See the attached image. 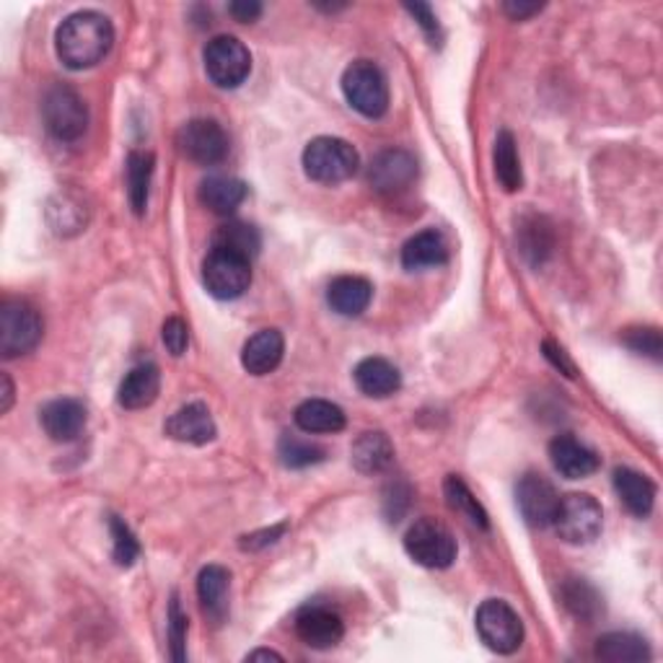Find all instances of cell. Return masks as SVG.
<instances>
[{
  "instance_id": "83f0119b",
  "label": "cell",
  "mask_w": 663,
  "mask_h": 663,
  "mask_svg": "<svg viewBox=\"0 0 663 663\" xmlns=\"http://www.w3.org/2000/svg\"><path fill=\"white\" fill-rule=\"evenodd\" d=\"M296 425L304 433H340L345 427V412L327 399H306L296 410Z\"/></svg>"
},
{
  "instance_id": "e575fe53",
  "label": "cell",
  "mask_w": 663,
  "mask_h": 663,
  "mask_svg": "<svg viewBox=\"0 0 663 663\" xmlns=\"http://www.w3.org/2000/svg\"><path fill=\"white\" fill-rule=\"evenodd\" d=\"M169 643H171V655L174 661H184V643H187V615L180 607V598H171L169 604Z\"/></svg>"
},
{
  "instance_id": "8d00e7d4",
  "label": "cell",
  "mask_w": 663,
  "mask_h": 663,
  "mask_svg": "<svg viewBox=\"0 0 663 663\" xmlns=\"http://www.w3.org/2000/svg\"><path fill=\"white\" fill-rule=\"evenodd\" d=\"M161 338H163V345H167V351L174 355V358H180L190 345V327L184 324V319L180 317H169L167 322H163Z\"/></svg>"
},
{
  "instance_id": "7a4b0ae2",
  "label": "cell",
  "mask_w": 663,
  "mask_h": 663,
  "mask_svg": "<svg viewBox=\"0 0 663 663\" xmlns=\"http://www.w3.org/2000/svg\"><path fill=\"white\" fill-rule=\"evenodd\" d=\"M304 171L306 176L319 184H340L358 171L361 159L358 151L342 138H313L309 146L304 148Z\"/></svg>"
},
{
  "instance_id": "9a60e30c",
  "label": "cell",
  "mask_w": 663,
  "mask_h": 663,
  "mask_svg": "<svg viewBox=\"0 0 663 663\" xmlns=\"http://www.w3.org/2000/svg\"><path fill=\"white\" fill-rule=\"evenodd\" d=\"M167 436L180 441V444L205 446L216 438V423H213L210 410L203 402L184 404L167 420Z\"/></svg>"
},
{
  "instance_id": "7c38bea8",
  "label": "cell",
  "mask_w": 663,
  "mask_h": 663,
  "mask_svg": "<svg viewBox=\"0 0 663 663\" xmlns=\"http://www.w3.org/2000/svg\"><path fill=\"white\" fill-rule=\"evenodd\" d=\"M516 503H518V511H522V516L526 518V524L537 526V529H545V526H552L560 495L558 490L552 488L550 480H545L541 475L529 472L516 484Z\"/></svg>"
},
{
  "instance_id": "f546056e",
  "label": "cell",
  "mask_w": 663,
  "mask_h": 663,
  "mask_svg": "<svg viewBox=\"0 0 663 663\" xmlns=\"http://www.w3.org/2000/svg\"><path fill=\"white\" fill-rule=\"evenodd\" d=\"M596 659L609 663H640L651 659V648L640 636L632 632H611L604 636L596 645Z\"/></svg>"
},
{
  "instance_id": "603a6c76",
  "label": "cell",
  "mask_w": 663,
  "mask_h": 663,
  "mask_svg": "<svg viewBox=\"0 0 663 663\" xmlns=\"http://www.w3.org/2000/svg\"><path fill=\"white\" fill-rule=\"evenodd\" d=\"M448 260V244L444 233L436 228H427L412 237L408 244L402 247V265L404 270H425L446 265Z\"/></svg>"
},
{
  "instance_id": "60d3db41",
  "label": "cell",
  "mask_w": 663,
  "mask_h": 663,
  "mask_svg": "<svg viewBox=\"0 0 663 663\" xmlns=\"http://www.w3.org/2000/svg\"><path fill=\"white\" fill-rule=\"evenodd\" d=\"M541 347H545V355H547V358H550V361L555 363V368H560L562 374L568 376V379H573V376H575V366L568 361L565 351H562V347L555 345L552 340H545V345H541Z\"/></svg>"
},
{
  "instance_id": "44dd1931",
  "label": "cell",
  "mask_w": 663,
  "mask_h": 663,
  "mask_svg": "<svg viewBox=\"0 0 663 663\" xmlns=\"http://www.w3.org/2000/svg\"><path fill=\"white\" fill-rule=\"evenodd\" d=\"M228 588H231V573L220 565H208L199 570L197 598L199 607L213 622L220 625L228 615Z\"/></svg>"
},
{
  "instance_id": "5b68a950",
  "label": "cell",
  "mask_w": 663,
  "mask_h": 663,
  "mask_svg": "<svg viewBox=\"0 0 663 663\" xmlns=\"http://www.w3.org/2000/svg\"><path fill=\"white\" fill-rule=\"evenodd\" d=\"M475 625L482 643L488 645L490 651L501 655L516 653L524 643L522 617H518L508 604L501 602V598H488V602H482L480 609H477Z\"/></svg>"
},
{
  "instance_id": "836d02e7",
  "label": "cell",
  "mask_w": 663,
  "mask_h": 663,
  "mask_svg": "<svg viewBox=\"0 0 663 663\" xmlns=\"http://www.w3.org/2000/svg\"><path fill=\"white\" fill-rule=\"evenodd\" d=\"M110 529H112L114 562H117L119 568L135 565V560L140 558V545H138V539H135V534L130 531V526H127L123 518L112 516L110 518Z\"/></svg>"
},
{
  "instance_id": "cb8c5ba5",
  "label": "cell",
  "mask_w": 663,
  "mask_h": 663,
  "mask_svg": "<svg viewBox=\"0 0 663 663\" xmlns=\"http://www.w3.org/2000/svg\"><path fill=\"white\" fill-rule=\"evenodd\" d=\"M615 490H617L619 501H622V505L632 513V516L645 518L648 513L653 511V503H655L653 482L648 480L645 475L636 472V469H627V467L617 469Z\"/></svg>"
},
{
  "instance_id": "7402d4cb",
  "label": "cell",
  "mask_w": 663,
  "mask_h": 663,
  "mask_svg": "<svg viewBox=\"0 0 663 663\" xmlns=\"http://www.w3.org/2000/svg\"><path fill=\"white\" fill-rule=\"evenodd\" d=\"M370 296H374V285L358 275H342L327 288V304L342 317H361L368 309Z\"/></svg>"
},
{
  "instance_id": "9c48e42d",
  "label": "cell",
  "mask_w": 663,
  "mask_h": 663,
  "mask_svg": "<svg viewBox=\"0 0 663 663\" xmlns=\"http://www.w3.org/2000/svg\"><path fill=\"white\" fill-rule=\"evenodd\" d=\"M404 550L418 565L444 570L456 560V539L444 524L433 518H420L404 534Z\"/></svg>"
},
{
  "instance_id": "d4e9b609",
  "label": "cell",
  "mask_w": 663,
  "mask_h": 663,
  "mask_svg": "<svg viewBox=\"0 0 663 663\" xmlns=\"http://www.w3.org/2000/svg\"><path fill=\"white\" fill-rule=\"evenodd\" d=\"M247 184L233 176H210L199 184V203L216 216H231L244 203Z\"/></svg>"
},
{
  "instance_id": "ee69618b",
  "label": "cell",
  "mask_w": 663,
  "mask_h": 663,
  "mask_svg": "<svg viewBox=\"0 0 663 663\" xmlns=\"http://www.w3.org/2000/svg\"><path fill=\"white\" fill-rule=\"evenodd\" d=\"M11 404H13V384L9 379V374H3V408H0V410L9 412Z\"/></svg>"
},
{
  "instance_id": "ffe728a7",
  "label": "cell",
  "mask_w": 663,
  "mask_h": 663,
  "mask_svg": "<svg viewBox=\"0 0 663 663\" xmlns=\"http://www.w3.org/2000/svg\"><path fill=\"white\" fill-rule=\"evenodd\" d=\"M355 387H358L366 397L374 399H384L391 397L395 391L402 387V376L395 363H389L387 358H366L361 361L353 370Z\"/></svg>"
},
{
  "instance_id": "52a82bcc",
  "label": "cell",
  "mask_w": 663,
  "mask_h": 663,
  "mask_svg": "<svg viewBox=\"0 0 663 663\" xmlns=\"http://www.w3.org/2000/svg\"><path fill=\"white\" fill-rule=\"evenodd\" d=\"M203 60L205 73L218 89H239L252 70V55H249L244 42L228 37V34H220L205 45Z\"/></svg>"
},
{
  "instance_id": "1f68e13d",
  "label": "cell",
  "mask_w": 663,
  "mask_h": 663,
  "mask_svg": "<svg viewBox=\"0 0 663 663\" xmlns=\"http://www.w3.org/2000/svg\"><path fill=\"white\" fill-rule=\"evenodd\" d=\"M444 493H446V503L448 508L459 513V516H465L469 524L477 526V529H488V513L480 503H477V498L469 493V488L465 482L459 480V477H448L444 484Z\"/></svg>"
},
{
  "instance_id": "ab89813d",
  "label": "cell",
  "mask_w": 663,
  "mask_h": 663,
  "mask_svg": "<svg viewBox=\"0 0 663 663\" xmlns=\"http://www.w3.org/2000/svg\"><path fill=\"white\" fill-rule=\"evenodd\" d=\"M228 13L241 21V24H249V21H256L262 16V3H256V0H237V3L228 5Z\"/></svg>"
},
{
  "instance_id": "6da1fadb",
  "label": "cell",
  "mask_w": 663,
  "mask_h": 663,
  "mask_svg": "<svg viewBox=\"0 0 663 663\" xmlns=\"http://www.w3.org/2000/svg\"><path fill=\"white\" fill-rule=\"evenodd\" d=\"M114 45L112 21L99 11H78L57 26L55 49L70 70H85L102 62Z\"/></svg>"
},
{
  "instance_id": "d6a6232c",
  "label": "cell",
  "mask_w": 663,
  "mask_h": 663,
  "mask_svg": "<svg viewBox=\"0 0 663 663\" xmlns=\"http://www.w3.org/2000/svg\"><path fill=\"white\" fill-rule=\"evenodd\" d=\"M277 454H281V461L288 469H304L311 465H319L324 459V448L311 444V441H304L298 436H283L281 446H277Z\"/></svg>"
},
{
  "instance_id": "e0dca14e",
  "label": "cell",
  "mask_w": 663,
  "mask_h": 663,
  "mask_svg": "<svg viewBox=\"0 0 663 663\" xmlns=\"http://www.w3.org/2000/svg\"><path fill=\"white\" fill-rule=\"evenodd\" d=\"M550 459L552 467L568 480H583V477H591L598 469V456L586 444H581L579 438L568 436V433L552 438Z\"/></svg>"
},
{
  "instance_id": "74e56055",
  "label": "cell",
  "mask_w": 663,
  "mask_h": 663,
  "mask_svg": "<svg viewBox=\"0 0 663 663\" xmlns=\"http://www.w3.org/2000/svg\"><path fill=\"white\" fill-rule=\"evenodd\" d=\"M596 602H598L596 594L586 586V583L579 581L570 588H565V604L573 609V615H579L583 619H588L598 609Z\"/></svg>"
},
{
  "instance_id": "d590c367",
  "label": "cell",
  "mask_w": 663,
  "mask_h": 663,
  "mask_svg": "<svg viewBox=\"0 0 663 663\" xmlns=\"http://www.w3.org/2000/svg\"><path fill=\"white\" fill-rule=\"evenodd\" d=\"M625 342L630 351H636L638 355H648V358L659 361L661 358V332L653 330V327H643V330H627L625 332Z\"/></svg>"
},
{
  "instance_id": "ba28073f",
  "label": "cell",
  "mask_w": 663,
  "mask_h": 663,
  "mask_svg": "<svg viewBox=\"0 0 663 663\" xmlns=\"http://www.w3.org/2000/svg\"><path fill=\"white\" fill-rule=\"evenodd\" d=\"M203 283L208 294L218 301H233L241 298L252 285V262L244 256L210 249L203 262Z\"/></svg>"
},
{
  "instance_id": "8992f818",
  "label": "cell",
  "mask_w": 663,
  "mask_h": 663,
  "mask_svg": "<svg viewBox=\"0 0 663 663\" xmlns=\"http://www.w3.org/2000/svg\"><path fill=\"white\" fill-rule=\"evenodd\" d=\"M602 505L591 495L573 493L560 498L552 526L568 545H591L602 534Z\"/></svg>"
},
{
  "instance_id": "8fae6325",
  "label": "cell",
  "mask_w": 663,
  "mask_h": 663,
  "mask_svg": "<svg viewBox=\"0 0 663 663\" xmlns=\"http://www.w3.org/2000/svg\"><path fill=\"white\" fill-rule=\"evenodd\" d=\"M176 146L180 151L203 167L220 163L228 153V135L216 119H190L176 133Z\"/></svg>"
},
{
  "instance_id": "7bdbcfd3",
  "label": "cell",
  "mask_w": 663,
  "mask_h": 663,
  "mask_svg": "<svg viewBox=\"0 0 663 663\" xmlns=\"http://www.w3.org/2000/svg\"><path fill=\"white\" fill-rule=\"evenodd\" d=\"M541 9H545V5H539V3H503V11L508 13L511 19H516V21L537 16V13Z\"/></svg>"
},
{
  "instance_id": "5bb4252c",
  "label": "cell",
  "mask_w": 663,
  "mask_h": 663,
  "mask_svg": "<svg viewBox=\"0 0 663 663\" xmlns=\"http://www.w3.org/2000/svg\"><path fill=\"white\" fill-rule=\"evenodd\" d=\"M296 636L309 648L330 651L345 636V625H342L338 611L327 607H306L296 617Z\"/></svg>"
},
{
  "instance_id": "ac0fdd59",
  "label": "cell",
  "mask_w": 663,
  "mask_h": 663,
  "mask_svg": "<svg viewBox=\"0 0 663 663\" xmlns=\"http://www.w3.org/2000/svg\"><path fill=\"white\" fill-rule=\"evenodd\" d=\"M285 353V340L277 330H262L247 340L241 351V366L252 376H267L281 366Z\"/></svg>"
},
{
  "instance_id": "4dcf8cb0",
  "label": "cell",
  "mask_w": 663,
  "mask_h": 663,
  "mask_svg": "<svg viewBox=\"0 0 663 663\" xmlns=\"http://www.w3.org/2000/svg\"><path fill=\"white\" fill-rule=\"evenodd\" d=\"M493 161H495V180L501 182V187L505 192L522 190L524 184L522 159H518V151H516V138H513L508 130L498 133Z\"/></svg>"
},
{
  "instance_id": "277c9868",
  "label": "cell",
  "mask_w": 663,
  "mask_h": 663,
  "mask_svg": "<svg viewBox=\"0 0 663 663\" xmlns=\"http://www.w3.org/2000/svg\"><path fill=\"white\" fill-rule=\"evenodd\" d=\"M42 317L24 301H5L0 306V355L5 361L32 353L42 340Z\"/></svg>"
},
{
  "instance_id": "f35d334b",
  "label": "cell",
  "mask_w": 663,
  "mask_h": 663,
  "mask_svg": "<svg viewBox=\"0 0 663 663\" xmlns=\"http://www.w3.org/2000/svg\"><path fill=\"white\" fill-rule=\"evenodd\" d=\"M404 9H408L412 16H415V21L420 26H423V32L427 34V39H433V45H438V39H441V28H438V19H436V13H433V9L431 5H425V3H408L404 5Z\"/></svg>"
},
{
  "instance_id": "d6986e66",
  "label": "cell",
  "mask_w": 663,
  "mask_h": 663,
  "mask_svg": "<svg viewBox=\"0 0 663 663\" xmlns=\"http://www.w3.org/2000/svg\"><path fill=\"white\" fill-rule=\"evenodd\" d=\"M161 389V374L153 363H142V366H135L130 374L125 376L123 384H119L117 391V402L123 404L125 410H142L151 408L159 397Z\"/></svg>"
},
{
  "instance_id": "2e32d148",
  "label": "cell",
  "mask_w": 663,
  "mask_h": 663,
  "mask_svg": "<svg viewBox=\"0 0 663 663\" xmlns=\"http://www.w3.org/2000/svg\"><path fill=\"white\" fill-rule=\"evenodd\" d=\"M42 427L57 444L76 441L85 427V408L78 399H55L39 412Z\"/></svg>"
},
{
  "instance_id": "4fadbf2b",
  "label": "cell",
  "mask_w": 663,
  "mask_h": 663,
  "mask_svg": "<svg viewBox=\"0 0 663 663\" xmlns=\"http://www.w3.org/2000/svg\"><path fill=\"white\" fill-rule=\"evenodd\" d=\"M415 180V156L402 151V148H391V151L379 153L368 169V182L374 184V190L381 192V195H399V192L410 190Z\"/></svg>"
},
{
  "instance_id": "4316f807",
  "label": "cell",
  "mask_w": 663,
  "mask_h": 663,
  "mask_svg": "<svg viewBox=\"0 0 663 663\" xmlns=\"http://www.w3.org/2000/svg\"><path fill=\"white\" fill-rule=\"evenodd\" d=\"M260 247H262L260 231H256L254 226L244 224V220H228V224L218 226L216 233H213V249L244 256L249 262L260 254Z\"/></svg>"
},
{
  "instance_id": "484cf974",
  "label": "cell",
  "mask_w": 663,
  "mask_h": 663,
  "mask_svg": "<svg viewBox=\"0 0 663 663\" xmlns=\"http://www.w3.org/2000/svg\"><path fill=\"white\" fill-rule=\"evenodd\" d=\"M353 465L361 475H379L395 461V446L379 431H368L351 448Z\"/></svg>"
},
{
  "instance_id": "b9f144b4",
  "label": "cell",
  "mask_w": 663,
  "mask_h": 663,
  "mask_svg": "<svg viewBox=\"0 0 663 663\" xmlns=\"http://www.w3.org/2000/svg\"><path fill=\"white\" fill-rule=\"evenodd\" d=\"M285 531V524L281 526H273V529L262 531V534H252V537H247V541H241V547L244 550H256V547H265V545H273V541H277V537Z\"/></svg>"
},
{
  "instance_id": "3957f363",
  "label": "cell",
  "mask_w": 663,
  "mask_h": 663,
  "mask_svg": "<svg viewBox=\"0 0 663 663\" xmlns=\"http://www.w3.org/2000/svg\"><path fill=\"white\" fill-rule=\"evenodd\" d=\"M342 94L363 117L376 119L389 106V85L381 68L370 60H355L342 73Z\"/></svg>"
},
{
  "instance_id": "f6af8a7d",
  "label": "cell",
  "mask_w": 663,
  "mask_h": 663,
  "mask_svg": "<svg viewBox=\"0 0 663 663\" xmlns=\"http://www.w3.org/2000/svg\"><path fill=\"white\" fill-rule=\"evenodd\" d=\"M283 661V655L281 653H275V651H265V648H262V651H252L247 655V661Z\"/></svg>"
},
{
  "instance_id": "30bf717a",
  "label": "cell",
  "mask_w": 663,
  "mask_h": 663,
  "mask_svg": "<svg viewBox=\"0 0 663 663\" xmlns=\"http://www.w3.org/2000/svg\"><path fill=\"white\" fill-rule=\"evenodd\" d=\"M42 114H45L47 130L57 140H78L89 127V110L85 102L78 96V91L70 85L57 83L45 94L42 102Z\"/></svg>"
},
{
  "instance_id": "f1b7e54d",
  "label": "cell",
  "mask_w": 663,
  "mask_h": 663,
  "mask_svg": "<svg viewBox=\"0 0 663 663\" xmlns=\"http://www.w3.org/2000/svg\"><path fill=\"white\" fill-rule=\"evenodd\" d=\"M153 167H156L153 153L133 151L130 156H127V197H130L135 216H142L148 208Z\"/></svg>"
}]
</instances>
